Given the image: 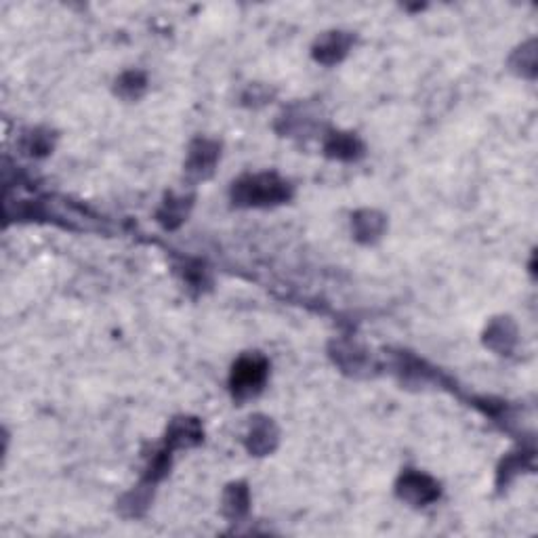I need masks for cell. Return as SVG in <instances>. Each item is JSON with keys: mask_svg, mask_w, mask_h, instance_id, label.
I'll use <instances>...</instances> for the list:
<instances>
[{"mask_svg": "<svg viewBox=\"0 0 538 538\" xmlns=\"http://www.w3.org/2000/svg\"><path fill=\"white\" fill-rule=\"evenodd\" d=\"M230 198L238 209H271L293 198V185L278 173H250L233 181Z\"/></svg>", "mask_w": 538, "mask_h": 538, "instance_id": "obj_1", "label": "cell"}, {"mask_svg": "<svg viewBox=\"0 0 538 538\" xmlns=\"http://www.w3.org/2000/svg\"><path fill=\"white\" fill-rule=\"evenodd\" d=\"M269 379V362L263 354L249 352L233 362L230 373V392L233 400L249 401L263 392Z\"/></svg>", "mask_w": 538, "mask_h": 538, "instance_id": "obj_2", "label": "cell"}, {"mask_svg": "<svg viewBox=\"0 0 538 538\" xmlns=\"http://www.w3.org/2000/svg\"><path fill=\"white\" fill-rule=\"evenodd\" d=\"M395 496L411 507H429L442 496V486L429 473L419 469H406L395 482Z\"/></svg>", "mask_w": 538, "mask_h": 538, "instance_id": "obj_3", "label": "cell"}, {"mask_svg": "<svg viewBox=\"0 0 538 538\" xmlns=\"http://www.w3.org/2000/svg\"><path fill=\"white\" fill-rule=\"evenodd\" d=\"M222 160V144L209 137H198L190 144L185 158V177L190 181H206L215 175Z\"/></svg>", "mask_w": 538, "mask_h": 538, "instance_id": "obj_4", "label": "cell"}, {"mask_svg": "<svg viewBox=\"0 0 538 538\" xmlns=\"http://www.w3.org/2000/svg\"><path fill=\"white\" fill-rule=\"evenodd\" d=\"M330 358L349 377H366L373 371L371 354L352 339H336L330 343Z\"/></svg>", "mask_w": 538, "mask_h": 538, "instance_id": "obj_5", "label": "cell"}, {"mask_svg": "<svg viewBox=\"0 0 538 538\" xmlns=\"http://www.w3.org/2000/svg\"><path fill=\"white\" fill-rule=\"evenodd\" d=\"M355 42V38L352 32H343V30H330L324 32L316 38L314 47H311V57L322 66H336L341 63L345 57L349 55Z\"/></svg>", "mask_w": 538, "mask_h": 538, "instance_id": "obj_6", "label": "cell"}, {"mask_svg": "<svg viewBox=\"0 0 538 538\" xmlns=\"http://www.w3.org/2000/svg\"><path fill=\"white\" fill-rule=\"evenodd\" d=\"M280 444V429L265 414H255L250 419L249 429L244 436V446L252 457H268Z\"/></svg>", "mask_w": 538, "mask_h": 538, "instance_id": "obj_7", "label": "cell"}, {"mask_svg": "<svg viewBox=\"0 0 538 538\" xmlns=\"http://www.w3.org/2000/svg\"><path fill=\"white\" fill-rule=\"evenodd\" d=\"M204 427L196 417H175L166 427L165 446L168 450H184L193 448L203 444Z\"/></svg>", "mask_w": 538, "mask_h": 538, "instance_id": "obj_8", "label": "cell"}, {"mask_svg": "<svg viewBox=\"0 0 538 538\" xmlns=\"http://www.w3.org/2000/svg\"><path fill=\"white\" fill-rule=\"evenodd\" d=\"M324 154L330 160L355 162L366 154V146L355 133L349 131H328L324 137Z\"/></svg>", "mask_w": 538, "mask_h": 538, "instance_id": "obj_9", "label": "cell"}, {"mask_svg": "<svg viewBox=\"0 0 538 538\" xmlns=\"http://www.w3.org/2000/svg\"><path fill=\"white\" fill-rule=\"evenodd\" d=\"M484 345L498 355H509L517 345V326L509 316L490 320L484 330Z\"/></svg>", "mask_w": 538, "mask_h": 538, "instance_id": "obj_10", "label": "cell"}, {"mask_svg": "<svg viewBox=\"0 0 538 538\" xmlns=\"http://www.w3.org/2000/svg\"><path fill=\"white\" fill-rule=\"evenodd\" d=\"M354 238L362 244H374L383 238L387 230V217L374 209H362L352 215Z\"/></svg>", "mask_w": 538, "mask_h": 538, "instance_id": "obj_11", "label": "cell"}, {"mask_svg": "<svg viewBox=\"0 0 538 538\" xmlns=\"http://www.w3.org/2000/svg\"><path fill=\"white\" fill-rule=\"evenodd\" d=\"M223 515L230 522H242L250 511V490L246 482H231L223 490Z\"/></svg>", "mask_w": 538, "mask_h": 538, "instance_id": "obj_12", "label": "cell"}, {"mask_svg": "<svg viewBox=\"0 0 538 538\" xmlns=\"http://www.w3.org/2000/svg\"><path fill=\"white\" fill-rule=\"evenodd\" d=\"M154 488L156 486L139 482L133 486V490H128L127 495H122L118 501V511L128 520H137V517H144L150 509L152 498H154Z\"/></svg>", "mask_w": 538, "mask_h": 538, "instance_id": "obj_13", "label": "cell"}, {"mask_svg": "<svg viewBox=\"0 0 538 538\" xmlns=\"http://www.w3.org/2000/svg\"><path fill=\"white\" fill-rule=\"evenodd\" d=\"M316 127V116L307 106H293L287 109L278 120V133L288 135V137H299L303 133H309Z\"/></svg>", "mask_w": 538, "mask_h": 538, "instance_id": "obj_14", "label": "cell"}, {"mask_svg": "<svg viewBox=\"0 0 538 538\" xmlns=\"http://www.w3.org/2000/svg\"><path fill=\"white\" fill-rule=\"evenodd\" d=\"M192 196H168L158 209V223L165 230H177L192 211Z\"/></svg>", "mask_w": 538, "mask_h": 538, "instance_id": "obj_15", "label": "cell"}, {"mask_svg": "<svg viewBox=\"0 0 538 538\" xmlns=\"http://www.w3.org/2000/svg\"><path fill=\"white\" fill-rule=\"evenodd\" d=\"M19 146H22V152L25 156H30V158H44V156H49L51 152H53L55 133L51 131V128H44V127L30 128V131H25L22 135Z\"/></svg>", "mask_w": 538, "mask_h": 538, "instance_id": "obj_16", "label": "cell"}, {"mask_svg": "<svg viewBox=\"0 0 538 538\" xmlns=\"http://www.w3.org/2000/svg\"><path fill=\"white\" fill-rule=\"evenodd\" d=\"M147 90V76L141 70H127L114 82V93L125 101H137Z\"/></svg>", "mask_w": 538, "mask_h": 538, "instance_id": "obj_17", "label": "cell"}, {"mask_svg": "<svg viewBox=\"0 0 538 538\" xmlns=\"http://www.w3.org/2000/svg\"><path fill=\"white\" fill-rule=\"evenodd\" d=\"M533 467V452H515V455H509L503 458L501 467H498L496 476V486L503 488V486H509L514 479Z\"/></svg>", "mask_w": 538, "mask_h": 538, "instance_id": "obj_18", "label": "cell"}, {"mask_svg": "<svg viewBox=\"0 0 538 538\" xmlns=\"http://www.w3.org/2000/svg\"><path fill=\"white\" fill-rule=\"evenodd\" d=\"M511 70L517 76L524 78H534L536 76V42L528 41L524 42L520 49L511 55Z\"/></svg>", "mask_w": 538, "mask_h": 538, "instance_id": "obj_19", "label": "cell"}, {"mask_svg": "<svg viewBox=\"0 0 538 538\" xmlns=\"http://www.w3.org/2000/svg\"><path fill=\"white\" fill-rule=\"evenodd\" d=\"M181 276L190 284V288L203 290L204 287H209V269L200 261H185L181 268Z\"/></svg>", "mask_w": 538, "mask_h": 538, "instance_id": "obj_20", "label": "cell"}, {"mask_svg": "<svg viewBox=\"0 0 538 538\" xmlns=\"http://www.w3.org/2000/svg\"><path fill=\"white\" fill-rule=\"evenodd\" d=\"M274 95H276V90L265 87V84H249L242 93V103L249 108H261L268 101H271V97Z\"/></svg>", "mask_w": 538, "mask_h": 538, "instance_id": "obj_21", "label": "cell"}]
</instances>
